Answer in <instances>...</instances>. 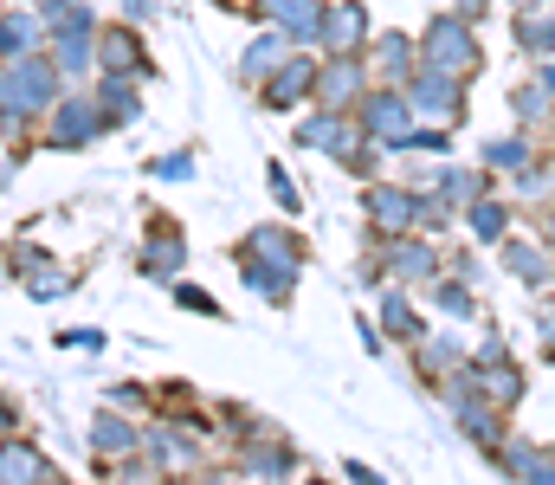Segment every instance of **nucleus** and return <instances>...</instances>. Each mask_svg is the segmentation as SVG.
Here are the masks:
<instances>
[{"instance_id": "7ed1b4c3", "label": "nucleus", "mask_w": 555, "mask_h": 485, "mask_svg": "<svg viewBox=\"0 0 555 485\" xmlns=\"http://www.w3.org/2000/svg\"><path fill=\"white\" fill-rule=\"evenodd\" d=\"M420 111H433L439 124H452L459 111H465V98H459V85H452V72H433V78H420Z\"/></svg>"}, {"instance_id": "6e6552de", "label": "nucleus", "mask_w": 555, "mask_h": 485, "mask_svg": "<svg viewBox=\"0 0 555 485\" xmlns=\"http://www.w3.org/2000/svg\"><path fill=\"white\" fill-rule=\"evenodd\" d=\"M375 59L388 65V78H395V85L408 78V39H382V52H375Z\"/></svg>"}, {"instance_id": "0eeeda50", "label": "nucleus", "mask_w": 555, "mask_h": 485, "mask_svg": "<svg viewBox=\"0 0 555 485\" xmlns=\"http://www.w3.org/2000/svg\"><path fill=\"white\" fill-rule=\"evenodd\" d=\"M524 52H555V20H524Z\"/></svg>"}, {"instance_id": "423d86ee", "label": "nucleus", "mask_w": 555, "mask_h": 485, "mask_svg": "<svg viewBox=\"0 0 555 485\" xmlns=\"http://www.w3.org/2000/svg\"><path fill=\"white\" fill-rule=\"evenodd\" d=\"M104 65H111V72H124V65H142L137 33H111V39H104Z\"/></svg>"}, {"instance_id": "f257e3e1", "label": "nucleus", "mask_w": 555, "mask_h": 485, "mask_svg": "<svg viewBox=\"0 0 555 485\" xmlns=\"http://www.w3.org/2000/svg\"><path fill=\"white\" fill-rule=\"evenodd\" d=\"M426 59H433V72H478V39L465 33V20H433V33H426Z\"/></svg>"}, {"instance_id": "20e7f679", "label": "nucleus", "mask_w": 555, "mask_h": 485, "mask_svg": "<svg viewBox=\"0 0 555 485\" xmlns=\"http://www.w3.org/2000/svg\"><path fill=\"white\" fill-rule=\"evenodd\" d=\"M362 26H369V13H362V7H336V13L323 20V39H330L336 52H349V46L362 39Z\"/></svg>"}, {"instance_id": "f03ea898", "label": "nucleus", "mask_w": 555, "mask_h": 485, "mask_svg": "<svg viewBox=\"0 0 555 485\" xmlns=\"http://www.w3.org/2000/svg\"><path fill=\"white\" fill-rule=\"evenodd\" d=\"M310 78H317L310 59H284V65L272 72V85H266V98H272L278 111H291L297 98H310Z\"/></svg>"}, {"instance_id": "39448f33", "label": "nucleus", "mask_w": 555, "mask_h": 485, "mask_svg": "<svg viewBox=\"0 0 555 485\" xmlns=\"http://www.w3.org/2000/svg\"><path fill=\"white\" fill-rule=\"evenodd\" d=\"M272 65H284V39H278V33H266V39L246 52V78H266Z\"/></svg>"}]
</instances>
